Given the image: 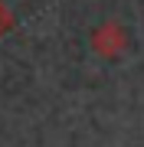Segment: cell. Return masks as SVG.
Returning a JSON list of instances; mask_svg holds the SVG:
<instances>
[{
  "instance_id": "1",
  "label": "cell",
  "mask_w": 144,
  "mask_h": 147,
  "mask_svg": "<svg viewBox=\"0 0 144 147\" xmlns=\"http://www.w3.org/2000/svg\"><path fill=\"white\" fill-rule=\"evenodd\" d=\"M128 30L121 26L118 20H105V23H98L95 30H92V36H89V46H92V53L101 56V59H118L128 49Z\"/></svg>"
},
{
  "instance_id": "2",
  "label": "cell",
  "mask_w": 144,
  "mask_h": 147,
  "mask_svg": "<svg viewBox=\"0 0 144 147\" xmlns=\"http://www.w3.org/2000/svg\"><path fill=\"white\" fill-rule=\"evenodd\" d=\"M10 26H13V16H10V10L3 7V0H0V36H3Z\"/></svg>"
}]
</instances>
